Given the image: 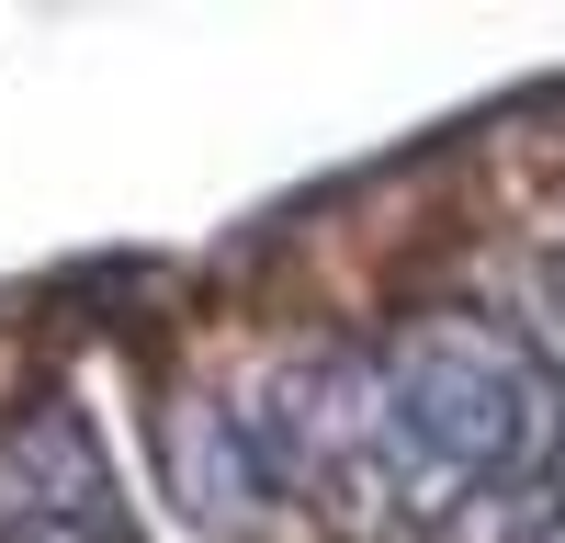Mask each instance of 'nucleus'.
Returning <instances> with one entry per match:
<instances>
[{"label": "nucleus", "instance_id": "nucleus-4", "mask_svg": "<svg viewBox=\"0 0 565 543\" xmlns=\"http://www.w3.org/2000/svg\"><path fill=\"white\" fill-rule=\"evenodd\" d=\"M554 487H565V465H554Z\"/></svg>", "mask_w": 565, "mask_h": 543}, {"label": "nucleus", "instance_id": "nucleus-1", "mask_svg": "<svg viewBox=\"0 0 565 543\" xmlns=\"http://www.w3.org/2000/svg\"><path fill=\"white\" fill-rule=\"evenodd\" d=\"M385 407L418 465H441L452 487H509L543 441V385L476 317H418L385 362Z\"/></svg>", "mask_w": 565, "mask_h": 543}, {"label": "nucleus", "instance_id": "nucleus-2", "mask_svg": "<svg viewBox=\"0 0 565 543\" xmlns=\"http://www.w3.org/2000/svg\"><path fill=\"white\" fill-rule=\"evenodd\" d=\"M0 543H136L114 465L68 396H34L0 441Z\"/></svg>", "mask_w": 565, "mask_h": 543}, {"label": "nucleus", "instance_id": "nucleus-3", "mask_svg": "<svg viewBox=\"0 0 565 543\" xmlns=\"http://www.w3.org/2000/svg\"><path fill=\"white\" fill-rule=\"evenodd\" d=\"M170 465H181V498H193L204 532H249L260 498H271V465L249 419H226V407H170Z\"/></svg>", "mask_w": 565, "mask_h": 543}]
</instances>
